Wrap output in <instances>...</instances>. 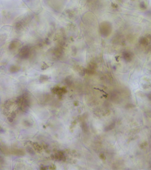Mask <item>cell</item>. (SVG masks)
I'll use <instances>...</instances> for the list:
<instances>
[{
	"label": "cell",
	"instance_id": "obj_3",
	"mask_svg": "<svg viewBox=\"0 0 151 170\" xmlns=\"http://www.w3.org/2000/svg\"><path fill=\"white\" fill-rule=\"evenodd\" d=\"M13 118H12V117H9L8 118V119L9 121L10 122H12V121H13Z\"/></svg>",
	"mask_w": 151,
	"mask_h": 170
},
{
	"label": "cell",
	"instance_id": "obj_1",
	"mask_svg": "<svg viewBox=\"0 0 151 170\" xmlns=\"http://www.w3.org/2000/svg\"><path fill=\"white\" fill-rule=\"evenodd\" d=\"M33 146L34 148L37 151H40L42 149L41 147L39 144L37 143H34L33 144Z\"/></svg>",
	"mask_w": 151,
	"mask_h": 170
},
{
	"label": "cell",
	"instance_id": "obj_4",
	"mask_svg": "<svg viewBox=\"0 0 151 170\" xmlns=\"http://www.w3.org/2000/svg\"><path fill=\"white\" fill-rule=\"evenodd\" d=\"M16 113H15V112H12V113L11 114V116L12 117V118H15V117H16Z\"/></svg>",
	"mask_w": 151,
	"mask_h": 170
},
{
	"label": "cell",
	"instance_id": "obj_2",
	"mask_svg": "<svg viewBox=\"0 0 151 170\" xmlns=\"http://www.w3.org/2000/svg\"><path fill=\"white\" fill-rule=\"evenodd\" d=\"M27 150H28V152L29 153H31V154H34V151H33V150L31 148H28V149H27Z\"/></svg>",
	"mask_w": 151,
	"mask_h": 170
}]
</instances>
